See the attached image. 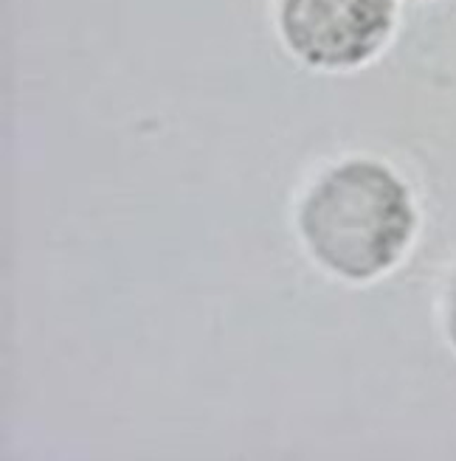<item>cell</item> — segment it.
I'll list each match as a JSON object with an SVG mask.
<instances>
[{
    "mask_svg": "<svg viewBox=\"0 0 456 461\" xmlns=\"http://www.w3.org/2000/svg\"><path fill=\"white\" fill-rule=\"evenodd\" d=\"M313 257L350 282L389 270L412 240L415 209L403 183L372 160H350L310 189L299 212Z\"/></svg>",
    "mask_w": 456,
    "mask_h": 461,
    "instance_id": "obj_1",
    "label": "cell"
},
{
    "mask_svg": "<svg viewBox=\"0 0 456 461\" xmlns=\"http://www.w3.org/2000/svg\"><path fill=\"white\" fill-rule=\"evenodd\" d=\"M395 23V0H282L287 49L313 68H355L380 51Z\"/></svg>",
    "mask_w": 456,
    "mask_h": 461,
    "instance_id": "obj_2",
    "label": "cell"
},
{
    "mask_svg": "<svg viewBox=\"0 0 456 461\" xmlns=\"http://www.w3.org/2000/svg\"><path fill=\"white\" fill-rule=\"evenodd\" d=\"M448 327H451V340L456 343V282H453V290H451V321H448Z\"/></svg>",
    "mask_w": 456,
    "mask_h": 461,
    "instance_id": "obj_3",
    "label": "cell"
}]
</instances>
